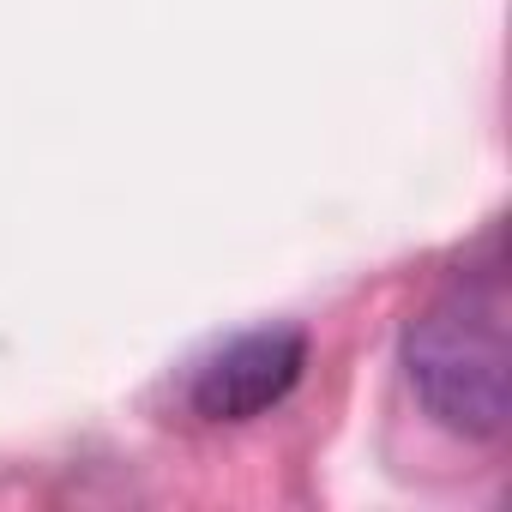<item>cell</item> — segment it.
Returning <instances> with one entry per match:
<instances>
[{
	"label": "cell",
	"instance_id": "1",
	"mask_svg": "<svg viewBox=\"0 0 512 512\" xmlns=\"http://www.w3.org/2000/svg\"><path fill=\"white\" fill-rule=\"evenodd\" d=\"M404 374L422 410L458 440L506 434V290L500 278H470L434 296L404 326Z\"/></svg>",
	"mask_w": 512,
	"mask_h": 512
},
{
	"label": "cell",
	"instance_id": "2",
	"mask_svg": "<svg viewBox=\"0 0 512 512\" xmlns=\"http://www.w3.org/2000/svg\"><path fill=\"white\" fill-rule=\"evenodd\" d=\"M302 368H308V338L296 326H253L193 362L187 404L199 422H253L296 392Z\"/></svg>",
	"mask_w": 512,
	"mask_h": 512
}]
</instances>
